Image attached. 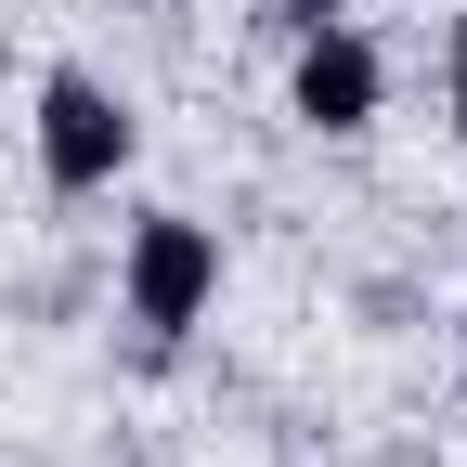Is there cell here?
Segmentation results:
<instances>
[{
  "label": "cell",
  "instance_id": "obj_1",
  "mask_svg": "<svg viewBox=\"0 0 467 467\" xmlns=\"http://www.w3.org/2000/svg\"><path fill=\"white\" fill-rule=\"evenodd\" d=\"M208 299H221V234H208L195 208L130 221V260H117V312H130V325L169 350L182 325H208Z\"/></svg>",
  "mask_w": 467,
  "mask_h": 467
},
{
  "label": "cell",
  "instance_id": "obj_2",
  "mask_svg": "<svg viewBox=\"0 0 467 467\" xmlns=\"http://www.w3.org/2000/svg\"><path fill=\"white\" fill-rule=\"evenodd\" d=\"M130 156H143L130 91H104L91 66H52V78H39V182H52V195H104Z\"/></svg>",
  "mask_w": 467,
  "mask_h": 467
},
{
  "label": "cell",
  "instance_id": "obj_3",
  "mask_svg": "<svg viewBox=\"0 0 467 467\" xmlns=\"http://www.w3.org/2000/svg\"><path fill=\"white\" fill-rule=\"evenodd\" d=\"M285 104H299V130H364V117L389 104V66H377V39L350 26V14H325V26H299V52H285Z\"/></svg>",
  "mask_w": 467,
  "mask_h": 467
},
{
  "label": "cell",
  "instance_id": "obj_4",
  "mask_svg": "<svg viewBox=\"0 0 467 467\" xmlns=\"http://www.w3.org/2000/svg\"><path fill=\"white\" fill-rule=\"evenodd\" d=\"M454 143H467V14H454Z\"/></svg>",
  "mask_w": 467,
  "mask_h": 467
},
{
  "label": "cell",
  "instance_id": "obj_5",
  "mask_svg": "<svg viewBox=\"0 0 467 467\" xmlns=\"http://www.w3.org/2000/svg\"><path fill=\"white\" fill-rule=\"evenodd\" d=\"M273 14H285V26H325V14H350V0H273Z\"/></svg>",
  "mask_w": 467,
  "mask_h": 467
}]
</instances>
